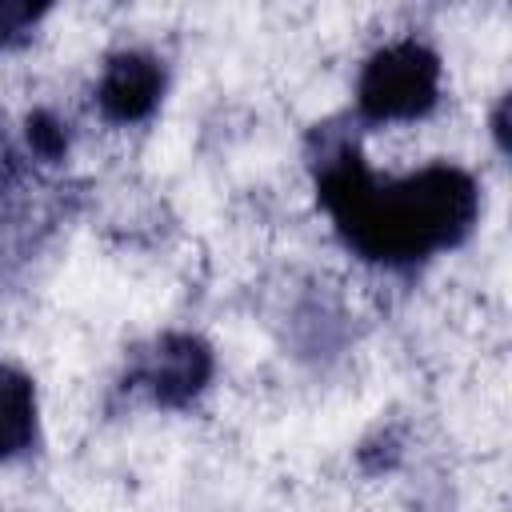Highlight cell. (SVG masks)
I'll return each mask as SVG.
<instances>
[{
  "label": "cell",
  "instance_id": "cell-7",
  "mask_svg": "<svg viewBox=\"0 0 512 512\" xmlns=\"http://www.w3.org/2000/svg\"><path fill=\"white\" fill-rule=\"evenodd\" d=\"M48 12V4H24V0H0V52L28 40L36 20Z\"/></svg>",
  "mask_w": 512,
  "mask_h": 512
},
{
  "label": "cell",
  "instance_id": "cell-3",
  "mask_svg": "<svg viewBox=\"0 0 512 512\" xmlns=\"http://www.w3.org/2000/svg\"><path fill=\"white\" fill-rule=\"evenodd\" d=\"M136 380L148 388L156 404L180 408L192 396H200L204 384L212 380V348L192 332H168L144 356Z\"/></svg>",
  "mask_w": 512,
  "mask_h": 512
},
{
  "label": "cell",
  "instance_id": "cell-5",
  "mask_svg": "<svg viewBox=\"0 0 512 512\" xmlns=\"http://www.w3.org/2000/svg\"><path fill=\"white\" fill-rule=\"evenodd\" d=\"M36 440V388L20 368L0 364V460H16Z\"/></svg>",
  "mask_w": 512,
  "mask_h": 512
},
{
  "label": "cell",
  "instance_id": "cell-1",
  "mask_svg": "<svg viewBox=\"0 0 512 512\" xmlns=\"http://www.w3.org/2000/svg\"><path fill=\"white\" fill-rule=\"evenodd\" d=\"M316 196L340 240L360 260L384 268H408L456 248L480 216V188L464 168L428 164L380 180L348 140L320 148Z\"/></svg>",
  "mask_w": 512,
  "mask_h": 512
},
{
  "label": "cell",
  "instance_id": "cell-2",
  "mask_svg": "<svg viewBox=\"0 0 512 512\" xmlns=\"http://www.w3.org/2000/svg\"><path fill=\"white\" fill-rule=\"evenodd\" d=\"M440 100V56L420 40H396L368 56L356 108L372 124L428 116Z\"/></svg>",
  "mask_w": 512,
  "mask_h": 512
},
{
  "label": "cell",
  "instance_id": "cell-6",
  "mask_svg": "<svg viewBox=\"0 0 512 512\" xmlns=\"http://www.w3.org/2000/svg\"><path fill=\"white\" fill-rule=\"evenodd\" d=\"M24 136H28V148L40 160H60L64 148H68V124L56 112H48V108H36L24 120Z\"/></svg>",
  "mask_w": 512,
  "mask_h": 512
},
{
  "label": "cell",
  "instance_id": "cell-4",
  "mask_svg": "<svg viewBox=\"0 0 512 512\" xmlns=\"http://www.w3.org/2000/svg\"><path fill=\"white\" fill-rule=\"evenodd\" d=\"M164 92V68L152 52H116L96 84V104L112 124L144 120Z\"/></svg>",
  "mask_w": 512,
  "mask_h": 512
}]
</instances>
